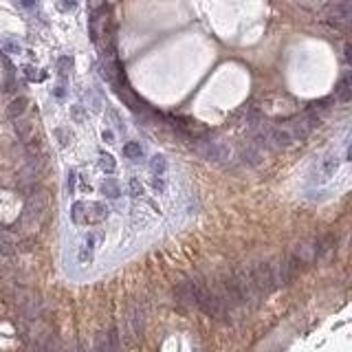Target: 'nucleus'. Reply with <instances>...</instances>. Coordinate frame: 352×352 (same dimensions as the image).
I'll return each instance as SVG.
<instances>
[{
  "mask_svg": "<svg viewBox=\"0 0 352 352\" xmlns=\"http://www.w3.org/2000/svg\"><path fill=\"white\" fill-rule=\"evenodd\" d=\"M194 150H196L205 161H211V163H224V161L231 159V150H229V145L222 143V141L216 139V137L203 135L201 139L194 141Z\"/></svg>",
  "mask_w": 352,
  "mask_h": 352,
  "instance_id": "nucleus-1",
  "label": "nucleus"
},
{
  "mask_svg": "<svg viewBox=\"0 0 352 352\" xmlns=\"http://www.w3.org/2000/svg\"><path fill=\"white\" fill-rule=\"evenodd\" d=\"M47 209V194L44 192H38V194H31L24 203V209H22V216H20V224H35L40 220V216L44 213Z\"/></svg>",
  "mask_w": 352,
  "mask_h": 352,
  "instance_id": "nucleus-2",
  "label": "nucleus"
},
{
  "mask_svg": "<svg viewBox=\"0 0 352 352\" xmlns=\"http://www.w3.org/2000/svg\"><path fill=\"white\" fill-rule=\"evenodd\" d=\"M18 310L27 321H38L44 313V304H42V299L35 297V295L22 293L18 299Z\"/></svg>",
  "mask_w": 352,
  "mask_h": 352,
  "instance_id": "nucleus-3",
  "label": "nucleus"
},
{
  "mask_svg": "<svg viewBox=\"0 0 352 352\" xmlns=\"http://www.w3.org/2000/svg\"><path fill=\"white\" fill-rule=\"evenodd\" d=\"M99 240H101V236L97 231L84 233V238H81V242L77 247V262L79 264H90V262H93L95 253H97V247H99Z\"/></svg>",
  "mask_w": 352,
  "mask_h": 352,
  "instance_id": "nucleus-4",
  "label": "nucleus"
},
{
  "mask_svg": "<svg viewBox=\"0 0 352 352\" xmlns=\"http://www.w3.org/2000/svg\"><path fill=\"white\" fill-rule=\"evenodd\" d=\"M273 269H275V278H278V286H288V284H293L295 275L299 271V267L295 264V260L290 256L286 260H282V262L273 264Z\"/></svg>",
  "mask_w": 352,
  "mask_h": 352,
  "instance_id": "nucleus-5",
  "label": "nucleus"
},
{
  "mask_svg": "<svg viewBox=\"0 0 352 352\" xmlns=\"http://www.w3.org/2000/svg\"><path fill=\"white\" fill-rule=\"evenodd\" d=\"M145 328V308L141 304H135L126 317V330L130 337H139Z\"/></svg>",
  "mask_w": 352,
  "mask_h": 352,
  "instance_id": "nucleus-6",
  "label": "nucleus"
},
{
  "mask_svg": "<svg viewBox=\"0 0 352 352\" xmlns=\"http://www.w3.org/2000/svg\"><path fill=\"white\" fill-rule=\"evenodd\" d=\"M121 350V335L119 328H110L108 333L97 337V352H119Z\"/></svg>",
  "mask_w": 352,
  "mask_h": 352,
  "instance_id": "nucleus-7",
  "label": "nucleus"
},
{
  "mask_svg": "<svg viewBox=\"0 0 352 352\" xmlns=\"http://www.w3.org/2000/svg\"><path fill=\"white\" fill-rule=\"evenodd\" d=\"M108 218V205L101 201L86 203V211H84V224H99Z\"/></svg>",
  "mask_w": 352,
  "mask_h": 352,
  "instance_id": "nucleus-8",
  "label": "nucleus"
},
{
  "mask_svg": "<svg viewBox=\"0 0 352 352\" xmlns=\"http://www.w3.org/2000/svg\"><path fill=\"white\" fill-rule=\"evenodd\" d=\"M335 99L341 101V104H348L352 99V81H350V73H346L344 77L337 81L335 86Z\"/></svg>",
  "mask_w": 352,
  "mask_h": 352,
  "instance_id": "nucleus-9",
  "label": "nucleus"
},
{
  "mask_svg": "<svg viewBox=\"0 0 352 352\" xmlns=\"http://www.w3.org/2000/svg\"><path fill=\"white\" fill-rule=\"evenodd\" d=\"M101 194H104L106 198H110V201H119L124 190H121V183L117 181V178L108 176L104 183H101Z\"/></svg>",
  "mask_w": 352,
  "mask_h": 352,
  "instance_id": "nucleus-10",
  "label": "nucleus"
},
{
  "mask_svg": "<svg viewBox=\"0 0 352 352\" xmlns=\"http://www.w3.org/2000/svg\"><path fill=\"white\" fill-rule=\"evenodd\" d=\"M124 156H126V159H130L132 163H139L145 156L143 145H141L139 141H128V143H124Z\"/></svg>",
  "mask_w": 352,
  "mask_h": 352,
  "instance_id": "nucleus-11",
  "label": "nucleus"
},
{
  "mask_svg": "<svg viewBox=\"0 0 352 352\" xmlns=\"http://www.w3.org/2000/svg\"><path fill=\"white\" fill-rule=\"evenodd\" d=\"M27 106H29V99H27V97H16V99L9 104L7 115L11 117V119H20V117L27 112Z\"/></svg>",
  "mask_w": 352,
  "mask_h": 352,
  "instance_id": "nucleus-12",
  "label": "nucleus"
},
{
  "mask_svg": "<svg viewBox=\"0 0 352 352\" xmlns=\"http://www.w3.org/2000/svg\"><path fill=\"white\" fill-rule=\"evenodd\" d=\"M167 167H170V163H167V156L154 154V156L150 159V170H152V174H154V176H165Z\"/></svg>",
  "mask_w": 352,
  "mask_h": 352,
  "instance_id": "nucleus-13",
  "label": "nucleus"
},
{
  "mask_svg": "<svg viewBox=\"0 0 352 352\" xmlns=\"http://www.w3.org/2000/svg\"><path fill=\"white\" fill-rule=\"evenodd\" d=\"M242 163L244 165H251V167L260 165V163H262V152H260L256 145H249L247 150H242Z\"/></svg>",
  "mask_w": 352,
  "mask_h": 352,
  "instance_id": "nucleus-14",
  "label": "nucleus"
},
{
  "mask_svg": "<svg viewBox=\"0 0 352 352\" xmlns=\"http://www.w3.org/2000/svg\"><path fill=\"white\" fill-rule=\"evenodd\" d=\"M70 69H73V58H70V55H62V58H58V75H60V84H66Z\"/></svg>",
  "mask_w": 352,
  "mask_h": 352,
  "instance_id": "nucleus-15",
  "label": "nucleus"
},
{
  "mask_svg": "<svg viewBox=\"0 0 352 352\" xmlns=\"http://www.w3.org/2000/svg\"><path fill=\"white\" fill-rule=\"evenodd\" d=\"M84 211H86V201H75L70 205V220L75 224H84Z\"/></svg>",
  "mask_w": 352,
  "mask_h": 352,
  "instance_id": "nucleus-16",
  "label": "nucleus"
},
{
  "mask_svg": "<svg viewBox=\"0 0 352 352\" xmlns=\"http://www.w3.org/2000/svg\"><path fill=\"white\" fill-rule=\"evenodd\" d=\"M350 13H352V4L350 2H339V4H335V7H333V18L341 20V22H348Z\"/></svg>",
  "mask_w": 352,
  "mask_h": 352,
  "instance_id": "nucleus-17",
  "label": "nucleus"
},
{
  "mask_svg": "<svg viewBox=\"0 0 352 352\" xmlns=\"http://www.w3.org/2000/svg\"><path fill=\"white\" fill-rule=\"evenodd\" d=\"M16 132H18V137H20V141H22V143H29V141H31L33 126L29 124V121H18V124H16Z\"/></svg>",
  "mask_w": 352,
  "mask_h": 352,
  "instance_id": "nucleus-18",
  "label": "nucleus"
},
{
  "mask_svg": "<svg viewBox=\"0 0 352 352\" xmlns=\"http://www.w3.org/2000/svg\"><path fill=\"white\" fill-rule=\"evenodd\" d=\"M262 124H264V117L260 115V110L253 108V110H249V112H247V126L251 128V132H256Z\"/></svg>",
  "mask_w": 352,
  "mask_h": 352,
  "instance_id": "nucleus-19",
  "label": "nucleus"
},
{
  "mask_svg": "<svg viewBox=\"0 0 352 352\" xmlns=\"http://www.w3.org/2000/svg\"><path fill=\"white\" fill-rule=\"evenodd\" d=\"M2 49H4V53H11V55H16V53H20V42L13 35H4L2 38Z\"/></svg>",
  "mask_w": 352,
  "mask_h": 352,
  "instance_id": "nucleus-20",
  "label": "nucleus"
},
{
  "mask_svg": "<svg viewBox=\"0 0 352 352\" xmlns=\"http://www.w3.org/2000/svg\"><path fill=\"white\" fill-rule=\"evenodd\" d=\"M53 135H55V139L60 141V145L66 147L70 143V139H73V132H70L69 128H64V126H60V128H55L53 130Z\"/></svg>",
  "mask_w": 352,
  "mask_h": 352,
  "instance_id": "nucleus-21",
  "label": "nucleus"
},
{
  "mask_svg": "<svg viewBox=\"0 0 352 352\" xmlns=\"http://www.w3.org/2000/svg\"><path fill=\"white\" fill-rule=\"evenodd\" d=\"M99 165H101V170H104L106 174H115V172H117V161H115V156H112V154H101Z\"/></svg>",
  "mask_w": 352,
  "mask_h": 352,
  "instance_id": "nucleus-22",
  "label": "nucleus"
},
{
  "mask_svg": "<svg viewBox=\"0 0 352 352\" xmlns=\"http://www.w3.org/2000/svg\"><path fill=\"white\" fill-rule=\"evenodd\" d=\"M128 194L135 198H139L141 194H143V183H141L139 178H130L128 181Z\"/></svg>",
  "mask_w": 352,
  "mask_h": 352,
  "instance_id": "nucleus-23",
  "label": "nucleus"
},
{
  "mask_svg": "<svg viewBox=\"0 0 352 352\" xmlns=\"http://www.w3.org/2000/svg\"><path fill=\"white\" fill-rule=\"evenodd\" d=\"M77 170L75 167H70L69 174H66V192L69 194H75V185H77Z\"/></svg>",
  "mask_w": 352,
  "mask_h": 352,
  "instance_id": "nucleus-24",
  "label": "nucleus"
},
{
  "mask_svg": "<svg viewBox=\"0 0 352 352\" xmlns=\"http://www.w3.org/2000/svg\"><path fill=\"white\" fill-rule=\"evenodd\" d=\"M150 185H152V190H154V194H163L167 190V183H165V178H163V176H152Z\"/></svg>",
  "mask_w": 352,
  "mask_h": 352,
  "instance_id": "nucleus-25",
  "label": "nucleus"
},
{
  "mask_svg": "<svg viewBox=\"0 0 352 352\" xmlns=\"http://www.w3.org/2000/svg\"><path fill=\"white\" fill-rule=\"evenodd\" d=\"M24 75H27V79H44V73H38V69L35 66H24Z\"/></svg>",
  "mask_w": 352,
  "mask_h": 352,
  "instance_id": "nucleus-26",
  "label": "nucleus"
},
{
  "mask_svg": "<svg viewBox=\"0 0 352 352\" xmlns=\"http://www.w3.org/2000/svg\"><path fill=\"white\" fill-rule=\"evenodd\" d=\"M70 117H73L77 124H81V121L86 119V112H84V108H81V106H73V108H70Z\"/></svg>",
  "mask_w": 352,
  "mask_h": 352,
  "instance_id": "nucleus-27",
  "label": "nucleus"
},
{
  "mask_svg": "<svg viewBox=\"0 0 352 352\" xmlns=\"http://www.w3.org/2000/svg\"><path fill=\"white\" fill-rule=\"evenodd\" d=\"M115 139H117V137H115V132H112V130L101 132V141H104V143H115Z\"/></svg>",
  "mask_w": 352,
  "mask_h": 352,
  "instance_id": "nucleus-28",
  "label": "nucleus"
},
{
  "mask_svg": "<svg viewBox=\"0 0 352 352\" xmlns=\"http://www.w3.org/2000/svg\"><path fill=\"white\" fill-rule=\"evenodd\" d=\"M108 117H110L112 121H115L117 128H124V121L119 119V112H117V110H112V108H110V110H108Z\"/></svg>",
  "mask_w": 352,
  "mask_h": 352,
  "instance_id": "nucleus-29",
  "label": "nucleus"
},
{
  "mask_svg": "<svg viewBox=\"0 0 352 352\" xmlns=\"http://www.w3.org/2000/svg\"><path fill=\"white\" fill-rule=\"evenodd\" d=\"M53 95L58 97V99H64V97H66V84H58V86H55Z\"/></svg>",
  "mask_w": 352,
  "mask_h": 352,
  "instance_id": "nucleus-30",
  "label": "nucleus"
},
{
  "mask_svg": "<svg viewBox=\"0 0 352 352\" xmlns=\"http://www.w3.org/2000/svg\"><path fill=\"white\" fill-rule=\"evenodd\" d=\"M77 352H90L88 348H84V346H81V348H77Z\"/></svg>",
  "mask_w": 352,
  "mask_h": 352,
  "instance_id": "nucleus-31",
  "label": "nucleus"
}]
</instances>
